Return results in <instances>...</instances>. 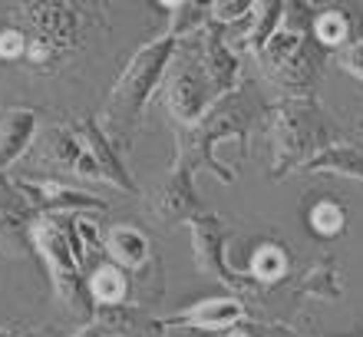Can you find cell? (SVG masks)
Listing matches in <instances>:
<instances>
[{
    "label": "cell",
    "instance_id": "6da1fadb",
    "mask_svg": "<svg viewBox=\"0 0 363 337\" xmlns=\"http://www.w3.org/2000/svg\"><path fill=\"white\" fill-rule=\"evenodd\" d=\"M268 106H258L251 96V83L245 79L235 93L221 96L208 113L201 116L195 126H175V162L172 169H185V172H199L208 169L211 175H218V182L231 185L238 179L235 165H225L218 159V145L221 143H235L238 153H248V133L255 119L264 116Z\"/></svg>",
    "mask_w": 363,
    "mask_h": 337
},
{
    "label": "cell",
    "instance_id": "7a4b0ae2",
    "mask_svg": "<svg viewBox=\"0 0 363 337\" xmlns=\"http://www.w3.org/2000/svg\"><path fill=\"white\" fill-rule=\"evenodd\" d=\"M311 20L314 7L301 0L284 4V23L277 30L271 43L261 50L258 70L271 87L281 93V99H314L320 77L327 67V53L311 37Z\"/></svg>",
    "mask_w": 363,
    "mask_h": 337
},
{
    "label": "cell",
    "instance_id": "3957f363",
    "mask_svg": "<svg viewBox=\"0 0 363 337\" xmlns=\"http://www.w3.org/2000/svg\"><path fill=\"white\" fill-rule=\"evenodd\" d=\"M175 47H179V40L169 37V33L149 40V43L135 50L133 60L116 77L103 113H99V126H103V133L113 139L119 153L133 145V136L143 123V113L149 109V103L162 87V77L175 57Z\"/></svg>",
    "mask_w": 363,
    "mask_h": 337
},
{
    "label": "cell",
    "instance_id": "277c9868",
    "mask_svg": "<svg viewBox=\"0 0 363 337\" xmlns=\"http://www.w3.org/2000/svg\"><path fill=\"white\" fill-rule=\"evenodd\" d=\"M264 133L271 145V179L301 172L327 145L340 143V126L314 99H274L264 109Z\"/></svg>",
    "mask_w": 363,
    "mask_h": 337
},
{
    "label": "cell",
    "instance_id": "5b68a950",
    "mask_svg": "<svg viewBox=\"0 0 363 337\" xmlns=\"http://www.w3.org/2000/svg\"><path fill=\"white\" fill-rule=\"evenodd\" d=\"M79 215H40L30 228L33 255H40L50 275L53 294L69 314L93 321V301L86 291V251L79 238Z\"/></svg>",
    "mask_w": 363,
    "mask_h": 337
},
{
    "label": "cell",
    "instance_id": "8992f818",
    "mask_svg": "<svg viewBox=\"0 0 363 337\" xmlns=\"http://www.w3.org/2000/svg\"><path fill=\"white\" fill-rule=\"evenodd\" d=\"M155 99L169 113L172 126H195L201 116L218 103V93H215V87L208 83L205 70H201L199 50H195L191 37L179 40L175 57L169 63V70H165L162 87L155 93Z\"/></svg>",
    "mask_w": 363,
    "mask_h": 337
},
{
    "label": "cell",
    "instance_id": "52a82bcc",
    "mask_svg": "<svg viewBox=\"0 0 363 337\" xmlns=\"http://www.w3.org/2000/svg\"><path fill=\"white\" fill-rule=\"evenodd\" d=\"M13 23L27 30L30 37H43L53 47H60L67 57H73L83 43V7L79 4H67V0H27L10 10Z\"/></svg>",
    "mask_w": 363,
    "mask_h": 337
},
{
    "label": "cell",
    "instance_id": "ba28073f",
    "mask_svg": "<svg viewBox=\"0 0 363 337\" xmlns=\"http://www.w3.org/2000/svg\"><path fill=\"white\" fill-rule=\"evenodd\" d=\"M228 235H231L228 225L221 222L215 212H205L201 219H195V222H191V251H195V268H199L205 278H211V281H218V284H225V288H231L238 298L241 294H248V291L258 294V288L245 278V271L231 268L228 255H225Z\"/></svg>",
    "mask_w": 363,
    "mask_h": 337
},
{
    "label": "cell",
    "instance_id": "9c48e42d",
    "mask_svg": "<svg viewBox=\"0 0 363 337\" xmlns=\"http://www.w3.org/2000/svg\"><path fill=\"white\" fill-rule=\"evenodd\" d=\"M37 165H43L47 172H53L50 179H60V182H67L63 175H77V179H86V182H103V175H99L96 162L89 159L86 145H83L79 133L73 129V123H57L40 136L37 139Z\"/></svg>",
    "mask_w": 363,
    "mask_h": 337
},
{
    "label": "cell",
    "instance_id": "30bf717a",
    "mask_svg": "<svg viewBox=\"0 0 363 337\" xmlns=\"http://www.w3.org/2000/svg\"><path fill=\"white\" fill-rule=\"evenodd\" d=\"M165 331H195V334H231L248 321V304L238 294H215L195 301L179 314L159 318Z\"/></svg>",
    "mask_w": 363,
    "mask_h": 337
},
{
    "label": "cell",
    "instance_id": "8fae6325",
    "mask_svg": "<svg viewBox=\"0 0 363 337\" xmlns=\"http://www.w3.org/2000/svg\"><path fill=\"white\" fill-rule=\"evenodd\" d=\"M13 182L40 215H86L109 209L106 199L89 195L83 189H73L69 182H60V179H50V175H27V179H13Z\"/></svg>",
    "mask_w": 363,
    "mask_h": 337
},
{
    "label": "cell",
    "instance_id": "7c38bea8",
    "mask_svg": "<svg viewBox=\"0 0 363 337\" xmlns=\"http://www.w3.org/2000/svg\"><path fill=\"white\" fill-rule=\"evenodd\" d=\"M37 219L40 212L27 202V195L17 189V182L0 172V255L4 258H27L33 251L30 228Z\"/></svg>",
    "mask_w": 363,
    "mask_h": 337
},
{
    "label": "cell",
    "instance_id": "4fadbf2b",
    "mask_svg": "<svg viewBox=\"0 0 363 337\" xmlns=\"http://www.w3.org/2000/svg\"><path fill=\"white\" fill-rule=\"evenodd\" d=\"M149 212L159 225L175 228V225H191L195 219L205 215L199 192H195V175L185 169H172L165 175V182L155 189V195L149 199Z\"/></svg>",
    "mask_w": 363,
    "mask_h": 337
},
{
    "label": "cell",
    "instance_id": "5bb4252c",
    "mask_svg": "<svg viewBox=\"0 0 363 337\" xmlns=\"http://www.w3.org/2000/svg\"><path fill=\"white\" fill-rule=\"evenodd\" d=\"M73 129L79 133L89 159H93L96 169H99V175H103V182L113 185V189H119V192H125V195H139V182H135L133 172H129L123 153H119V149L113 145V139L103 133L99 119H77Z\"/></svg>",
    "mask_w": 363,
    "mask_h": 337
},
{
    "label": "cell",
    "instance_id": "9a60e30c",
    "mask_svg": "<svg viewBox=\"0 0 363 337\" xmlns=\"http://www.w3.org/2000/svg\"><path fill=\"white\" fill-rule=\"evenodd\" d=\"M363 33V4H327L311 20V37L327 57H337Z\"/></svg>",
    "mask_w": 363,
    "mask_h": 337
},
{
    "label": "cell",
    "instance_id": "2e32d148",
    "mask_svg": "<svg viewBox=\"0 0 363 337\" xmlns=\"http://www.w3.org/2000/svg\"><path fill=\"white\" fill-rule=\"evenodd\" d=\"M40 116L33 106H4L0 109V172H7L13 162L37 145Z\"/></svg>",
    "mask_w": 363,
    "mask_h": 337
},
{
    "label": "cell",
    "instance_id": "e0dca14e",
    "mask_svg": "<svg viewBox=\"0 0 363 337\" xmlns=\"http://www.w3.org/2000/svg\"><path fill=\"white\" fill-rule=\"evenodd\" d=\"M103 255L109 261H116L119 268H125L129 275L135 271H143L145 265H152L155 261V248L149 235L143 228H135V225H109L103 235Z\"/></svg>",
    "mask_w": 363,
    "mask_h": 337
},
{
    "label": "cell",
    "instance_id": "ac0fdd59",
    "mask_svg": "<svg viewBox=\"0 0 363 337\" xmlns=\"http://www.w3.org/2000/svg\"><path fill=\"white\" fill-rule=\"evenodd\" d=\"M86 291L96 308H116V304H129L133 301V275L119 268L116 261L99 258L86 271Z\"/></svg>",
    "mask_w": 363,
    "mask_h": 337
},
{
    "label": "cell",
    "instance_id": "d6986e66",
    "mask_svg": "<svg viewBox=\"0 0 363 337\" xmlns=\"http://www.w3.org/2000/svg\"><path fill=\"white\" fill-rule=\"evenodd\" d=\"M93 321L109 337H162V321L152 318V311L139 304H116V308H96Z\"/></svg>",
    "mask_w": 363,
    "mask_h": 337
},
{
    "label": "cell",
    "instance_id": "ffe728a7",
    "mask_svg": "<svg viewBox=\"0 0 363 337\" xmlns=\"http://www.w3.org/2000/svg\"><path fill=\"white\" fill-rule=\"evenodd\" d=\"M287 271H291V248H287L284 241L264 238V241H258V248L251 251L245 278L261 291V288H274V284H281V281L287 278Z\"/></svg>",
    "mask_w": 363,
    "mask_h": 337
},
{
    "label": "cell",
    "instance_id": "44dd1931",
    "mask_svg": "<svg viewBox=\"0 0 363 337\" xmlns=\"http://www.w3.org/2000/svg\"><path fill=\"white\" fill-rule=\"evenodd\" d=\"M281 23H284V4H281V0H261V4H255L251 20L241 27L238 50L258 57L261 50L271 43V37L281 30Z\"/></svg>",
    "mask_w": 363,
    "mask_h": 337
},
{
    "label": "cell",
    "instance_id": "7402d4cb",
    "mask_svg": "<svg viewBox=\"0 0 363 337\" xmlns=\"http://www.w3.org/2000/svg\"><path fill=\"white\" fill-rule=\"evenodd\" d=\"M301 172H307V175L327 172V175H344V179H360L363 182V149L340 139V143L327 145L317 159H311Z\"/></svg>",
    "mask_w": 363,
    "mask_h": 337
},
{
    "label": "cell",
    "instance_id": "603a6c76",
    "mask_svg": "<svg viewBox=\"0 0 363 337\" xmlns=\"http://www.w3.org/2000/svg\"><path fill=\"white\" fill-rule=\"evenodd\" d=\"M304 222H307V231H311L314 238L334 241L347 231V209L337 202V199L327 195V199H317V202L307 209Z\"/></svg>",
    "mask_w": 363,
    "mask_h": 337
},
{
    "label": "cell",
    "instance_id": "cb8c5ba5",
    "mask_svg": "<svg viewBox=\"0 0 363 337\" xmlns=\"http://www.w3.org/2000/svg\"><path fill=\"white\" fill-rule=\"evenodd\" d=\"M162 10H169V27H165V33L175 40H185L191 37V33H199V30L208 27V4H195V0H165V4H159Z\"/></svg>",
    "mask_w": 363,
    "mask_h": 337
},
{
    "label": "cell",
    "instance_id": "d4e9b609",
    "mask_svg": "<svg viewBox=\"0 0 363 337\" xmlns=\"http://www.w3.org/2000/svg\"><path fill=\"white\" fill-rule=\"evenodd\" d=\"M297 294L314 301H337L344 294V284H340V271L334 268V261H320L307 271L304 278L297 281Z\"/></svg>",
    "mask_w": 363,
    "mask_h": 337
},
{
    "label": "cell",
    "instance_id": "484cf974",
    "mask_svg": "<svg viewBox=\"0 0 363 337\" xmlns=\"http://www.w3.org/2000/svg\"><path fill=\"white\" fill-rule=\"evenodd\" d=\"M208 13L218 27L231 30V27H245L255 13V0H211Z\"/></svg>",
    "mask_w": 363,
    "mask_h": 337
},
{
    "label": "cell",
    "instance_id": "4316f807",
    "mask_svg": "<svg viewBox=\"0 0 363 337\" xmlns=\"http://www.w3.org/2000/svg\"><path fill=\"white\" fill-rule=\"evenodd\" d=\"M27 57V30L7 20L0 27V63H23Z\"/></svg>",
    "mask_w": 363,
    "mask_h": 337
},
{
    "label": "cell",
    "instance_id": "83f0119b",
    "mask_svg": "<svg viewBox=\"0 0 363 337\" xmlns=\"http://www.w3.org/2000/svg\"><path fill=\"white\" fill-rule=\"evenodd\" d=\"M334 60H337V67L347 70L350 77L360 79V83H363V33L354 40V43H350V47L340 50V53H337Z\"/></svg>",
    "mask_w": 363,
    "mask_h": 337
},
{
    "label": "cell",
    "instance_id": "f1b7e54d",
    "mask_svg": "<svg viewBox=\"0 0 363 337\" xmlns=\"http://www.w3.org/2000/svg\"><path fill=\"white\" fill-rule=\"evenodd\" d=\"M73 337H109V334H106V331L99 328L96 321H89V324H83V328H79V331H77V334H73Z\"/></svg>",
    "mask_w": 363,
    "mask_h": 337
},
{
    "label": "cell",
    "instance_id": "f546056e",
    "mask_svg": "<svg viewBox=\"0 0 363 337\" xmlns=\"http://www.w3.org/2000/svg\"><path fill=\"white\" fill-rule=\"evenodd\" d=\"M225 337H261V334H258V328H248V321H245L241 328H235L231 334H225Z\"/></svg>",
    "mask_w": 363,
    "mask_h": 337
},
{
    "label": "cell",
    "instance_id": "4dcf8cb0",
    "mask_svg": "<svg viewBox=\"0 0 363 337\" xmlns=\"http://www.w3.org/2000/svg\"><path fill=\"white\" fill-rule=\"evenodd\" d=\"M0 337H27L23 328H13V324H0Z\"/></svg>",
    "mask_w": 363,
    "mask_h": 337
}]
</instances>
